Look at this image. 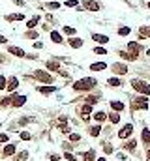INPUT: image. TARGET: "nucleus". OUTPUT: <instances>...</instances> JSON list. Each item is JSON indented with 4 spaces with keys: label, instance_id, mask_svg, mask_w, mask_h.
<instances>
[{
    "label": "nucleus",
    "instance_id": "18",
    "mask_svg": "<svg viewBox=\"0 0 150 161\" xmlns=\"http://www.w3.org/2000/svg\"><path fill=\"white\" fill-rule=\"evenodd\" d=\"M85 161H94V158H96V154H94V150H88V152H85Z\"/></svg>",
    "mask_w": 150,
    "mask_h": 161
},
{
    "label": "nucleus",
    "instance_id": "2",
    "mask_svg": "<svg viewBox=\"0 0 150 161\" xmlns=\"http://www.w3.org/2000/svg\"><path fill=\"white\" fill-rule=\"evenodd\" d=\"M129 84H131L133 88L137 90V92H141V94H143V96H148V94H150V86H148V84H147V82H144V81L133 79L131 82H129Z\"/></svg>",
    "mask_w": 150,
    "mask_h": 161
},
{
    "label": "nucleus",
    "instance_id": "41",
    "mask_svg": "<svg viewBox=\"0 0 150 161\" xmlns=\"http://www.w3.org/2000/svg\"><path fill=\"white\" fill-rule=\"evenodd\" d=\"M64 159H68V161H77V159H75L72 154H66V156H64Z\"/></svg>",
    "mask_w": 150,
    "mask_h": 161
},
{
    "label": "nucleus",
    "instance_id": "3",
    "mask_svg": "<svg viewBox=\"0 0 150 161\" xmlns=\"http://www.w3.org/2000/svg\"><path fill=\"white\" fill-rule=\"evenodd\" d=\"M34 79H38V81H41V82H47V84L53 82V77H51L47 71H41V69H36V71H34Z\"/></svg>",
    "mask_w": 150,
    "mask_h": 161
},
{
    "label": "nucleus",
    "instance_id": "29",
    "mask_svg": "<svg viewBox=\"0 0 150 161\" xmlns=\"http://www.w3.org/2000/svg\"><path fill=\"white\" fill-rule=\"evenodd\" d=\"M69 140H72V143H77V140H81L79 133H72V135H69Z\"/></svg>",
    "mask_w": 150,
    "mask_h": 161
},
{
    "label": "nucleus",
    "instance_id": "24",
    "mask_svg": "<svg viewBox=\"0 0 150 161\" xmlns=\"http://www.w3.org/2000/svg\"><path fill=\"white\" fill-rule=\"evenodd\" d=\"M38 23H39V17H32L28 23H26V26H28V28H34V26H36Z\"/></svg>",
    "mask_w": 150,
    "mask_h": 161
},
{
    "label": "nucleus",
    "instance_id": "40",
    "mask_svg": "<svg viewBox=\"0 0 150 161\" xmlns=\"http://www.w3.org/2000/svg\"><path fill=\"white\" fill-rule=\"evenodd\" d=\"M103 150L107 152V154H111V152H113V146H111V144H105V146H103Z\"/></svg>",
    "mask_w": 150,
    "mask_h": 161
},
{
    "label": "nucleus",
    "instance_id": "11",
    "mask_svg": "<svg viewBox=\"0 0 150 161\" xmlns=\"http://www.w3.org/2000/svg\"><path fill=\"white\" fill-rule=\"evenodd\" d=\"M90 69H92V71H103V69H107V64H103V62H96V64L90 66Z\"/></svg>",
    "mask_w": 150,
    "mask_h": 161
},
{
    "label": "nucleus",
    "instance_id": "1",
    "mask_svg": "<svg viewBox=\"0 0 150 161\" xmlns=\"http://www.w3.org/2000/svg\"><path fill=\"white\" fill-rule=\"evenodd\" d=\"M98 84V81L96 79H79L77 82L73 84V90H77V92H83V90H92L94 86Z\"/></svg>",
    "mask_w": 150,
    "mask_h": 161
},
{
    "label": "nucleus",
    "instance_id": "31",
    "mask_svg": "<svg viewBox=\"0 0 150 161\" xmlns=\"http://www.w3.org/2000/svg\"><path fill=\"white\" fill-rule=\"evenodd\" d=\"M83 112H85V114H90V112H92V105H88V103H86L85 107H83Z\"/></svg>",
    "mask_w": 150,
    "mask_h": 161
},
{
    "label": "nucleus",
    "instance_id": "17",
    "mask_svg": "<svg viewBox=\"0 0 150 161\" xmlns=\"http://www.w3.org/2000/svg\"><path fill=\"white\" fill-rule=\"evenodd\" d=\"M2 154H4V156H11V154H15V144H8V146L4 148Z\"/></svg>",
    "mask_w": 150,
    "mask_h": 161
},
{
    "label": "nucleus",
    "instance_id": "7",
    "mask_svg": "<svg viewBox=\"0 0 150 161\" xmlns=\"http://www.w3.org/2000/svg\"><path fill=\"white\" fill-rule=\"evenodd\" d=\"M83 6L86 8V10H90V11H98V2H94V0H83Z\"/></svg>",
    "mask_w": 150,
    "mask_h": 161
},
{
    "label": "nucleus",
    "instance_id": "43",
    "mask_svg": "<svg viewBox=\"0 0 150 161\" xmlns=\"http://www.w3.org/2000/svg\"><path fill=\"white\" fill-rule=\"evenodd\" d=\"M51 161H60V156H56V154H53V156H51Z\"/></svg>",
    "mask_w": 150,
    "mask_h": 161
},
{
    "label": "nucleus",
    "instance_id": "36",
    "mask_svg": "<svg viewBox=\"0 0 150 161\" xmlns=\"http://www.w3.org/2000/svg\"><path fill=\"white\" fill-rule=\"evenodd\" d=\"M135 144H137L135 140H129V143L126 144V148H128V150H135Z\"/></svg>",
    "mask_w": 150,
    "mask_h": 161
},
{
    "label": "nucleus",
    "instance_id": "21",
    "mask_svg": "<svg viewBox=\"0 0 150 161\" xmlns=\"http://www.w3.org/2000/svg\"><path fill=\"white\" fill-rule=\"evenodd\" d=\"M51 40H53L54 43H62V36L58 32H51Z\"/></svg>",
    "mask_w": 150,
    "mask_h": 161
},
{
    "label": "nucleus",
    "instance_id": "34",
    "mask_svg": "<svg viewBox=\"0 0 150 161\" xmlns=\"http://www.w3.org/2000/svg\"><path fill=\"white\" fill-rule=\"evenodd\" d=\"M64 34H69V36H73V34H75V30L72 28V26H64Z\"/></svg>",
    "mask_w": 150,
    "mask_h": 161
},
{
    "label": "nucleus",
    "instance_id": "22",
    "mask_svg": "<svg viewBox=\"0 0 150 161\" xmlns=\"http://www.w3.org/2000/svg\"><path fill=\"white\" fill-rule=\"evenodd\" d=\"M109 120H111L113 124H118V122H120V116H118V112H116V111L111 112V114H109Z\"/></svg>",
    "mask_w": 150,
    "mask_h": 161
},
{
    "label": "nucleus",
    "instance_id": "8",
    "mask_svg": "<svg viewBox=\"0 0 150 161\" xmlns=\"http://www.w3.org/2000/svg\"><path fill=\"white\" fill-rule=\"evenodd\" d=\"M11 105L13 107H21V105H25V101H26V96H15V97H11Z\"/></svg>",
    "mask_w": 150,
    "mask_h": 161
},
{
    "label": "nucleus",
    "instance_id": "35",
    "mask_svg": "<svg viewBox=\"0 0 150 161\" xmlns=\"http://www.w3.org/2000/svg\"><path fill=\"white\" fill-rule=\"evenodd\" d=\"M66 6H68V8H77L79 2H75V0H68V2H66Z\"/></svg>",
    "mask_w": 150,
    "mask_h": 161
},
{
    "label": "nucleus",
    "instance_id": "39",
    "mask_svg": "<svg viewBox=\"0 0 150 161\" xmlns=\"http://www.w3.org/2000/svg\"><path fill=\"white\" fill-rule=\"evenodd\" d=\"M0 143H8V135L6 133H0Z\"/></svg>",
    "mask_w": 150,
    "mask_h": 161
},
{
    "label": "nucleus",
    "instance_id": "37",
    "mask_svg": "<svg viewBox=\"0 0 150 161\" xmlns=\"http://www.w3.org/2000/svg\"><path fill=\"white\" fill-rule=\"evenodd\" d=\"M58 8H60V4H58V2H51L49 4V10H58Z\"/></svg>",
    "mask_w": 150,
    "mask_h": 161
},
{
    "label": "nucleus",
    "instance_id": "15",
    "mask_svg": "<svg viewBox=\"0 0 150 161\" xmlns=\"http://www.w3.org/2000/svg\"><path fill=\"white\" fill-rule=\"evenodd\" d=\"M39 92H41V94H45V96H47V94H53L54 92V90H56V88H54V86H39Z\"/></svg>",
    "mask_w": 150,
    "mask_h": 161
},
{
    "label": "nucleus",
    "instance_id": "23",
    "mask_svg": "<svg viewBox=\"0 0 150 161\" xmlns=\"http://www.w3.org/2000/svg\"><path fill=\"white\" fill-rule=\"evenodd\" d=\"M120 56H122V58H126V60H135L137 54H133V53H120Z\"/></svg>",
    "mask_w": 150,
    "mask_h": 161
},
{
    "label": "nucleus",
    "instance_id": "4",
    "mask_svg": "<svg viewBox=\"0 0 150 161\" xmlns=\"http://www.w3.org/2000/svg\"><path fill=\"white\" fill-rule=\"evenodd\" d=\"M131 133H133V125L131 124H126L124 127L118 131V137H120V139H126V137H129Z\"/></svg>",
    "mask_w": 150,
    "mask_h": 161
},
{
    "label": "nucleus",
    "instance_id": "46",
    "mask_svg": "<svg viewBox=\"0 0 150 161\" xmlns=\"http://www.w3.org/2000/svg\"><path fill=\"white\" fill-rule=\"evenodd\" d=\"M98 161H105V158H100V159H98Z\"/></svg>",
    "mask_w": 150,
    "mask_h": 161
},
{
    "label": "nucleus",
    "instance_id": "28",
    "mask_svg": "<svg viewBox=\"0 0 150 161\" xmlns=\"http://www.w3.org/2000/svg\"><path fill=\"white\" fill-rule=\"evenodd\" d=\"M86 103H88V105H96V103H98V97L88 96V97H86Z\"/></svg>",
    "mask_w": 150,
    "mask_h": 161
},
{
    "label": "nucleus",
    "instance_id": "9",
    "mask_svg": "<svg viewBox=\"0 0 150 161\" xmlns=\"http://www.w3.org/2000/svg\"><path fill=\"white\" fill-rule=\"evenodd\" d=\"M92 40L96 43H101V45H103V43H109V38L103 36V34H92Z\"/></svg>",
    "mask_w": 150,
    "mask_h": 161
},
{
    "label": "nucleus",
    "instance_id": "5",
    "mask_svg": "<svg viewBox=\"0 0 150 161\" xmlns=\"http://www.w3.org/2000/svg\"><path fill=\"white\" fill-rule=\"evenodd\" d=\"M111 68H113V71L116 73V75H126V73H128V66L126 64H113Z\"/></svg>",
    "mask_w": 150,
    "mask_h": 161
},
{
    "label": "nucleus",
    "instance_id": "33",
    "mask_svg": "<svg viewBox=\"0 0 150 161\" xmlns=\"http://www.w3.org/2000/svg\"><path fill=\"white\" fill-rule=\"evenodd\" d=\"M94 53H96V54H107V51H105L103 47H96V49H94Z\"/></svg>",
    "mask_w": 150,
    "mask_h": 161
},
{
    "label": "nucleus",
    "instance_id": "32",
    "mask_svg": "<svg viewBox=\"0 0 150 161\" xmlns=\"http://www.w3.org/2000/svg\"><path fill=\"white\" fill-rule=\"evenodd\" d=\"M118 34H120V36H128V34H129V28H128V26H124V28L118 30Z\"/></svg>",
    "mask_w": 150,
    "mask_h": 161
},
{
    "label": "nucleus",
    "instance_id": "26",
    "mask_svg": "<svg viewBox=\"0 0 150 161\" xmlns=\"http://www.w3.org/2000/svg\"><path fill=\"white\" fill-rule=\"evenodd\" d=\"M47 68H51V69H60V66H58V62L51 60V62H47Z\"/></svg>",
    "mask_w": 150,
    "mask_h": 161
},
{
    "label": "nucleus",
    "instance_id": "42",
    "mask_svg": "<svg viewBox=\"0 0 150 161\" xmlns=\"http://www.w3.org/2000/svg\"><path fill=\"white\" fill-rule=\"evenodd\" d=\"M26 36H28L30 40H32V38H34V40H36V38H38V34H36V32H28V34H26Z\"/></svg>",
    "mask_w": 150,
    "mask_h": 161
},
{
    "label": "nucleus",
    "instance_id": "30",
    "mask_svg": "<svg viewBox=\"0 0 150 161\" xmlns=\"http://www.w3.org/2000/svg\"><path fill=\"white\" fill-rule=\"evenodd\" d=\"M141 34H143V36H148V38H150V26H143V28H141Z\"/></svg>",
    "mask_w": 150,
    "mask_h": 161
},
{
    "label": "nucleus",
    "instance_id": "25",
    "mask_svg": "<svg viewBox=\"0 0 150 161\" xmlns=\"http://www.w3.org/2000/svg\"><path fill=\"white\" fill-rule=\"evenodd\" d=\"M143 143H150V129H143Z\"/></svg>",
    "mask_w": 150,
    "mask_h": 161
},
{
    "label": "nucleus",
    "instance_id": "19",
    "mask_svg": "<svg viewBox=\"0 0 150 161\" xmlns=\"http://www.w3.org/2000/svg\"><path fill=\"white\" fill-rule=\"evenodd\" d=\"M107 84H109V86H113V88H118V86H120V79L113 77V79H109V81H107Z\"/></svg>",
    "mask_w": 150,
    "mask_h": 161
},
{
    "label": "nucleus",
    "instance_id": "27",
    "mask_svg": "<svg viewBox=\"0 0 150 161\" xmlns=\"http://www.w3.org/2000/svg\"><path fill=\"white\" fill-rule=\"evenodd\" d=\"M6 86H8V79L4 75H0V90H4Z\"/></svg>",
    "mask_w": 150,
    "mask_h": 161
},
{
    "label": "nucleus",
    "instance_id": "6",
    "mask_svg": "<svg viewBox=\"0 0 150 161\" xmlns=\"http://www.w3.org/2000/svg\"><path fill=\"white\" fill-rule=\"evenodd\" d=\"M128 51H129V53H133V54H139L141 51H143V47H141L137 41H129L128 43Z\"/></svg>",
    "mask_w": 150,
    "mask_h": 161
},
{
    "label": "nucleus",
    "instance_id": "38",
    "mask_svg": "<svg viewBox=\"0 0 150 161\" xmlns=\"http://www.w3.org/2000/svg\"><path fill=\"white\" fill-rule=\"evenodd\" d=\"M21 139H23V140H28V139H30V133H28V131H23V133H21Z\"/></svg>",
    "mask_w": 150,
    "mask_h": 161
},
{
    "label": "nucleus",
    "instance_id": "47",
    "mask_svg": "<svg viewBox=\"0 0 150 161\" xmlns=\"http://www.w3.org/2000/svg\"><path fill=\"white\" fill-rule=\"evenodd\" d=\"M148 8H150V4H148Z\"/></svg>",
    "mask_w": 150,
    "mask_h": 161
},
{
    "label": "nucleus",
    "instance_id": "44",
    "mask_svg": "<svg viewBox=\"0 0 150 161\" xmlns=\"http://www.w3.org/2000/svg\"><path fill=\"white\" fill-rule=\"evenodd\" d=\"M0 43H6V38L4 36H0Z\"/></svg>",
    "mask_w": 150,
    "mask_h": 161
},
{
    "label": "nucleus",
    "instance_id": "20",
    "mask_svg": "<svg viewBox=\"0 0 150 161\" xmlns=\"http://www.w3.org/2000/svg\"><path fill=\"white\" fill-rule=\"evenodd\" d=\"M94 118H96L98 122H103L105 118H107V114H105V112H103V111H98V112H96V114H94Z\"/></svg>",
    "mask_w": 150,
    "mask_h": 161
},
{
    "label": "nucleus",
    "instance_id": "14",
    "mask_svg": "<svg viewBox=\"0 0 150 161\" xmlns=\"http://www.w3.org/2000/svg\"><path fill=\"white\" fill-rule=\"evenodd\" d=\"M111 107H113V111H116V112H118V111H124V109H126L122 101H111Z\"/></svg>",
    "mask_w": 150,
    "mask_h": 161
},
{
    "label": "nucleus",
    "instance_id": "16",
    "mask_svg": "<svg viewBox=\"0 0 150 161\" xmlns=\"http://www.w3.org/2000/svg\"><path fill=\"white\" fill-rule=\"evenodd\" d=\"M88 133H90L92 137H98V135L101 133V125H92V127L88 129Z\"/></svg>",
    "mask_w": 150,
    "mask_h": 161
},
{
    "label": "nucleus",
    "instance_id": "45",
    "mask_svg": "<svg viewBox=\"0 0 150 161\" xmlns=\"http://www.w3.org/2000/svg\"><path fill=\"white\" fill-rule=\"evenodd\" d=\"M147 161H150V150L147 152Z\"/></svg>",
    "mask_w": 150,
    "mask_h": 161
},
{
    "label": "nucleus",
    "instance_id": "13",
    "mask_svg": "<svg viewBox=\"0 0 150 161\" xmlns=\"http://www.w3.org/2000/svg\"><path fill=\"white\" fill-rule=\"evenodd\" d=\"M69 45H72L73 49H79V47H83V40L81 38H72V40H69Z\"/></svg>",
    "mask_w": 150,
    "mask_h": 161
},
{
    "label": "nucleus",
    "instance_id": "10",
    "mask_svg": "<svg viewBox=\"0 0 150 161\" xmlns=\"http://www.w3.org/2000/svg\"><path fill=\"white\" fill-rule=\"evenodd\" d=\"M17 86H19V81H17V77H11V79H8V86H6V88L10 90V92H13V90L17 88Z\"/></svg>",
    "mask_w": 150,
    "mask_h": 161
},
{
    "label": "nucleus",
    "instance_id": "12",
    "mask_svg": "<svg viewBox=\"0 0 150 161\" xmlns=\"http://www.w3.org/2000/svg\"><path fill=\"white\" fill-rule=\"evenodd\" d=\"M8 51H10L11 54H15V56H19V58H21V56H26V54H25V51H23V49H19V47H10Z\"/></svg>",
    "mask_w": 150,
    "mask_h": 161
}]
</instances>
